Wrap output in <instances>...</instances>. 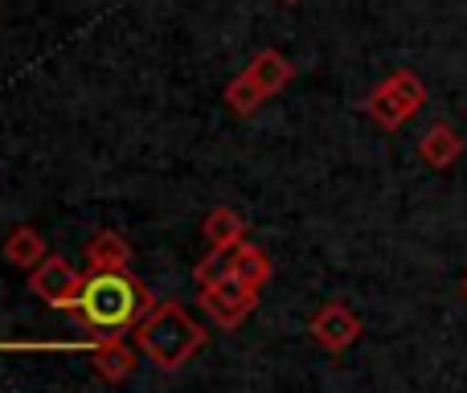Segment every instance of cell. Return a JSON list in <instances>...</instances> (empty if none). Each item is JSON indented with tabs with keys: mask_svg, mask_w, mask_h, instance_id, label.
Listing matches in <instances>:
<instances>
[{
	"mask_svg": "<svg viewBox=\"0 0 467 393\" xmlns=\"http://www.w3.org/2000/svg\"><path fill=\"white\" fill-rule=\"evenodd\" d=\"M152 307L156 295L131 271H87L66 312L90 332V340H123Z\"/></svg>",
	"mask_w": 467,
	"mask_h": 393,
	"instance_id": "6da1fadb",
	"label": "cell"
},
{
	"mask_svg": "<svg viewBox=\"0 0 467 393\" xmlns=\"http://www.w3.org/2000/svg\"><path fill=\"white\" fill-rule=\"evenodd\" d=\"M205 340H210V332H205L181 304H172V299L169 304H156L136 328L140 357L152 361L156 369H164V373L185 369V365L205 348Z\"/></svg>",
	"mask_w": 467,
	"mask_h": 393,
	"instance_id": "7a4b0ae2",
	"label": "cell"
},
{
	"mask_svg": "<svg viewBox=\"0 0 467 393\" xmlns=\"http://www.w3.org/2000/svg\"><path fill=\"white\" fill-rule=\"evenodd\" d=\"M422 107H427V87H422V78L414 70H394L365 98V111H369V119L378 123L381 131H398L402 123H410Z\"/></svg>",
	"mask_w": 467,
	"mask_h": 393,
	"instance_id": "3957f363",
	"label": "cell"
},
{
	"mask_svg": "<svg viewBox=\"0 0 467 393\" xmlns=\"http://www.w3.org/2000/svg\"><path fill=\"white\" fill-rule=\"evenodd\" d=\"M197 291H202V295H197L202 312L226 332L238 328V324L258 307V291L246 287L242 279H234V274L230 279H222V283H213V287H197Z\"/></svg>",
	"mask_w": 467,
	"mask_h": 393,
	"instance_id": "277c9868",
	"label": "cell"
},
{
	"mask_svg": "<svg viewBox=\"0 0 467 393\" xmlns=\"http://www.w3.org/2000/svg\"><path fill=\"white\" fill-rule=\"evenodd\" d=\"M307 332H312V340L320 348H328V353H345V348H353L357 340H361L365 324L348 304L332 299V304H324L320 312L307 320Z\"/></svg>",
	"mask_w": 467,
	"mask_h": 393,
	"instance_id": "5b68a950",
	"label": "cell"
},
{
	"mask_svg": "<svg viewBox=\"0 0 467 393\" xmlns=\"http://www.w3.org/2000/svg\"><path fill=\"white\" fill-rule=\"evenodd\" d=\"M78 287H82V271L74 263H66L62 254H49L37 271H29V291L41 299V304L57 307V312L70 307V299L78 295Z\"/></svg>",
	"mask_w": 467,
	"mask_h": 393,
	"instance_id": "8992f818",
	"label": "cell"
},
{
	"mask_svg": "<svg viewBox=\"0 0 467 393\" xmlns=\"http://www.w3.org/2000/svg\"><path fill=\"white\" fill-rule=\"evenodd\" d=\"M140 365V348H131L128 340H95L90 348V369L107 381V386H123Z\"/></svg>",
	"mask_w": 467,
	"mask_h": 393,
	"instance_id": "52a82bcc",
	"label": "cell"
},
{
	"mask_svg": "<svg viewBox=\"0 0 467 393\" xmlns=\"http://www.w3.org/2000/svg\"><path fill=\"white\" fill-rule=\"evenodd\" d=\"M463 156V136L451 128V123H431L419 140V160L435 172H447L455 160Z\"/></svg>",
	"mask_w": 467,
	"mask_h": 393,
	"instance_id": "ba28073f",
	"label": "cell"
},
{
	"mask_svg": "<svg viewBox=\"0 0 467 393\" xmlns=\"http://www.w3.org/2000/svg\"><path fill=\"white\" fill-rule=\"evenodd\" d=\"M82 258H87V271H128L131 242L115 230H99L82 242Z\"/></svg>",
	"mask_w": 467,
	"mask_h": 393,
	"instance_id": "9c48e42d",
	"label": "cell"
},
{
	"mask_svg": "<svg viewBox=\"0 0 467 393\" xmlns=\"http://www.w3.org/2000/svg\"><path fill=\"white\" fill-rule=\"evenodd\" d=\"M5 258L13 266H21V271H37V266L49 258L41 230H33V225H13L5 238Z\"/></svg>",
	"mask_w": 467,
	"mask_h": 393,
	"instance_id": "30bf717a",
	"label": "cell"
},
{
	"mask_svg": "<svg viewBox=\"0 0 467 393\" xmlns=\"http://www.w3.org/2000/svg\"><path fill=\"white\" fill-rule=\"evenodd\" d=\"M246 74H250V78H254V87L263 90L266 98H271V95H279V90L287 87V82H291V74H296V70H291V62L279 54V49H263V54H254V57H250Z\"/></svg>",
	"mask_w": 467,
	"mask_h": 393,
	"instance_id": "8fae6325",
	"label": "cell"
},
{
	"mask_svg": "<svg viewBox=\"0 0 467 393\" xmlns=\"http://www.w3.org/2000/svg\"><path fill=\"white\" fill-rule=\"evenodd\" d=\"M202 233H205V242H210V246H242V242H246V222H242L238 209L218 205V209H210V213H205Z\"/></svg>",
	"mask_w": 467,
	"mask_h": 393,
	"instance_id": "7c38bea8",
	"label": "cell"
},
{
	"mask_svg": "<svg viewBox=\"0 0 467 393\" xmlns=\"http://www.w3.org/2000/svg\"><path fill=\"white\" fill-rule=\"evenodd\" d=\"M271 254H266L263 246H254V242H242L238 250H234V279H242L246 287L263 291L266 279H271Z\"/></svg>",
	"mask_w": 467,
	"mask_h": 393,
	"instance_id": "4fadbf2b",
	"label": "cell"
},
{
	"mask_svg": "<svg viewBox=\"0 0 467 393\" xmlns=\"http://www.w3.org/2000/svg\"><path fill=\"white\" fill-rule=\"evenodd\" d=\"M234 250H238V246H210V254L193 266V283H197V287H213V283L230 279V274H234Z\"/></svg>",
	"mask_w": 467,
	"mask_h": 393,
	"instance_id": "5bb4252c",
	"label": "cell"
},
{
	"mask_svg": "<svg viewBox=\"0 0 467 393\" xmlns=\"http://www.w3.org/2000/svg\"><path fill=\"white\" fill-rule=\"evenodd\" d=\"M263 98H266V95L254 87V78H250L246 70L234 74V78L226 82V107H230L234 115H254L258 107H263Z\"/></svg>",
	"mask_w": 467,
	"mask_h": 393,
	"instance_id": "9a60e30c",
	"label": "cell"
},
{
	"mask_svg": "<svg viewBox=\"0 0 467 393\" xmlns=\"http://www.w3.org/2000/svg\"><path fill=\"white\" fill-rule=\"evenodd\" d=\"M287 5H299V0H287Z\"/></svg>",
	"mask_w": 467,
	"mask_h": 393,
	"instance_id": "2e32d148",
	"label": "cell"
}]
</instances>
